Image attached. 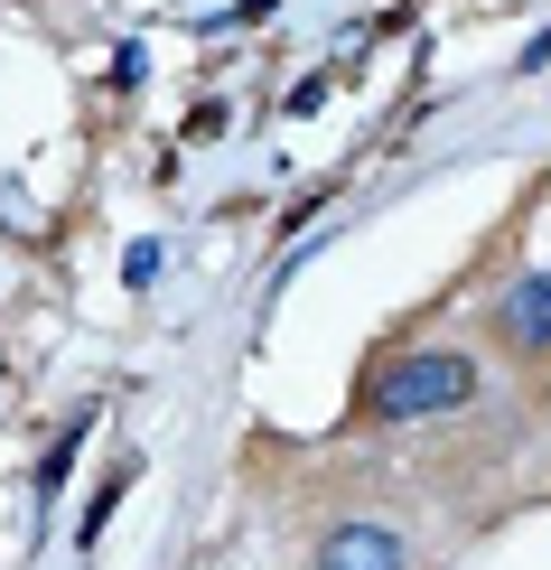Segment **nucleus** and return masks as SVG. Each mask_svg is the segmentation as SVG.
I'll return each mask as SVG.
<instances>
[{
    "instance_id": "6e6552de",
    "label": "nucleus",
    "mask_w": 551,
    "mask_h": 570,
    "mask_svg": "<svg viewBox=\"0 0 551 570\" xmlns=\"http://www.w3.org/2000/svg\"><path fill=\"white\" fill-rule=\"evenodd\" d=\"M122 281H131V291H140V281H159V244H131L122 253Z\"/></svg>"
},
{
    "instance_id": "7ed1b4c3",
    "label": "nucleus",
    "mask_w": 551,
    "mask_h": 570,
    "mask_svg": "<svg viewBox=\"0 0 551 570\" xmlns=\"http://www.w3.org/2000/svg\"><path fill=\"white\" fill-rule=\"evenodd\" d=\"M495 327H505V346H551V272L514 281V291L495 299Z\"/></svg>"
},
{
    "instance_id": "0eeeda50",
    "label": "nucleus",
    "mask_w": 551,
    "mask_h": 570,
    "mask_svg": "<svg viewBox=\"0 0 551 570\" xmlns=\"http://www.w3.org/2000/svg\"><path fill=\"white\" fill-rule=\"evenodd\" d=\"M178 131H187V140H215V131H225V104H187Z\"/></svg>"
},
{
    "instance_id": "20e7f679",
    "label": "nucleus",
    "mask_w": 551,
    "mask_h": 570,
    "mask_svg": "<svg viewBox=\"0 0 551 570\" xmlns=\"http://www.w3.org/2000/svg\"><path fill=\"white\" fill-rule=\"evenodd\" d=\"M85 440H94V412H76L57 440H47V459H38V478H29V487H38V505H57V487L76 478V449H85Z\"/></svg>"
},
{
    "instance_id": "423d86ee",
    "label": "nucleus",
    "mask_w": 551,
    "mask_h": 570,
    "mask_svg": "<svg viewBox=\"0 0 551 570\" xmlns=\"http://www.w3.org/2000/svg\"><path fill=\"white\" fill-rule=\"evenodd\" d=\"M112 94H140L150 85V57H140V47H112V76H104Z\"/></svg>"
},
{
    "instance_id": "f03ea898",
    "label": "nucleus",
    "mask_w": 551,
    "mask_h": 570,
    "mask_svg": "<svg viewBox=\"0 0 551 570\" xmlns=\"http://www.w3.org/2000/svg\"><path fill=\"white\" fill-rule=\"evenodd\" d=\"M318 570H402V533L393 524H337V533H318Z\"/></svg>"
},
{
    "instance_id": "f257e3e1",
    "label": "nucleus",
    "mask_w": 551,
    "mask_h": 570,
    "mask_svg": "<svg viewBox=\"0 0 551 570\" xmlns=\"http://www.w3.org/2000/svg\"><path fill=\"white\" fill-rule=\"evenodd\" d=\"M468 402H476V365L449 346H421V355H393L365 384V421H440V412H468Z\"/></svg>"
},
{
    "instance_id": "39448f33",
    "label": "nucleus",
    "mask_w": 551,
    "mask_h": 570,
    "mask_svg": "<svg viewBox=\"0 0 551 570\" xmlns=\"http://www.w3.org/2000/svg\"><path fill=\"white\" fill-rule=\"evenodd\" d=\"M131 478H140V459H122V468H112V478L104 487H94V505H85V552H94V542H104V524H112V505H122V495H131Z\"/></svg>"
}]
</instances>
